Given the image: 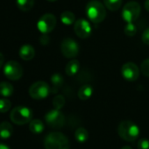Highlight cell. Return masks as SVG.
<instances>
[{
  "mask_svg": "<svg viewBox=\"0 0 149 149\" xmlns=\"http://www.w3.org/2000/svg\"><path fill=\"white\" fill-rule=\"evenodd\" d=\"M137 33V27L132 23H127L125 26V33L129 37H132Z\"/></svg>",
  "mask_w": 149,
  "mask_h": 149,
  "instance_id": "cell-26",
  "label": "cell"
},
{
  "mask_svg": "<svg viewBox=\"0 0 149 149\" xmlns=\"http://www.w3.org/2000/svg\"><path fill=\"white\" fill-rule=\"evenodd\" d=\"M121 149H132V147H130L129 146H125L122 147Z\"/></svg>",
  "mask_w": 149,
  "mask_h": 149,
  "instance_id": "cell-34",
  "label": "cell"
},
{
  "mask_svg": "<svg viewBox=\"0 0 149 149\" xmlns=\"http://www.w3.org/2000/svg\"><path fill=\"white\" fill-rule=\"evenodd\" d=\"M13 125L9 122H2L0 124V138L2 139H9L13 134Z\"/></svg>",
  "mask_w": 149,
  "mask_h": 149,
  "instance_id": "cell-15",
  "label": "cell"
},
{
  "mask_svg": "<svg viewBox=\"0 0 149 149\" xmlns=\"http://www.w3.org/2000/svg\"><path fill=\"white\" fill-rule=\"evenodd\" d=\"M0 149H11L7 145L3 144V143H0Z\"/></svg>",
  "mask_w": 149,
  "mask_h": 149,
  "instance_id": "cell-32",
  "label": "cell"
},
{
  "mask_svg": "<svg viewBox=\"0 0 149 149\" xmlns=\"http://www.w3.org/2000/svg\"><path fill=\"white\" fill-rule=\"evenodd\" d=\"M92 94H93V88L89 84H85L80 88L78 91V97L81 100H87L92 96Z\"/></svg>",
  "mask_w": 149,
  "mask_h": 149,
  "instance_id": "cell-18",
  "label": "cell"
},
{
  "mask_svg": "<svg viewBox=\"0 0 149 149\" xmlns=\"http://www.w3.org/2000/svg\"><path fill=\"white\" fill-rule=\"evenodd\" d=\"M34 5V0H17V6L23 12L30 11Z\"/></svg>",
  "mask_w": 149,
  "mask_h": 149,
  "instance_id": "cell-21",
  "label": "cell"
},
{
  "mask_svg": "<svg viewBox=\"0 0 149 149\" xmlns=\"http://www.w3.org/2000/svg\"><path fill=\"white\" fill-rule=\"evenodd\" d=\"M19 54L24 61H30L35 55V50L31 45H24L20 47Z\"/></svg>",
  "mask_w": 149,
  "mask_h": 149,
  "instance_id": "cell-13",
  "label": "cell"
},
{
  "mask_svg": "<svg viewBox=\"0 0 149 149\" xmlns=\"http://www.w3.org/2000/svg\"><path fill=\"white\" fill-rule=\"evenodd\" d=\"M47 1H49V2H54V1H56V0H47Z\"/></svg>",
  "mask_w": 149,
  "mask_h": 149,
  "instance_id": "cell-35",
  "label": "cell"
},
{
  "mask_svg": "<svg viewBox=\"0 0 149 149\" xmlns=\"http://www.w3.org/2000/svg\"><path fill=\"white\" fill-rule=\"evenodd\" d=\"M14 88L13 86L7 82L0 83V95L4 97H9L13 94Z\"/></svg>",
  "mask_w": 149,
  "mask_h": 149,
  "instance_id": "cell-16",
  "label": "cell"
},
{
  "mask_svg": "<svg viewBox=\"0 0 149 149\" xmlns=\"http://www.w3.org/2000/svg\"><path fill=\"white\" fill-rule=\"evenodd\" d=\"M10 118L12 122L16 125H23L30 123L33 118V111L30 108L20 105L13 108L10 113Z\"/></svg>",
  "mask_w": 149,
  "mask_h": 149,
  "instance_id": "cell-4",
  "label": "cell"
},
{
  "mask_svg": "<svg viewBox=\"0 0 149 149\" xmlns=\"http://www.w3.org/2000/svg\"><path fill=\"white\" fill-rule=\"evenodd\" d=\"M104 2L106 8L112 12L118 11L122 5V0H104Z\"/></svg>",
  "mask_w": 149,
  "mask_h": 149,
  "instance_id": "cell-23",
  "label": "cell"
},
{
  "mask_svg": "<svg viewBox=\"0 0 149 149\" xmlns=\"http://www.w3.org/2000/svg\"><path fill=\"white\" fill-rule=\"evenodd\" d=\"M141 40L142 41L146 44V45H149V28L146 29L143 33H142V36H141Z\"/></svg>",
  "mask_w": 149,
  "mask_h": 149,
  "instance_id": "cell-29",
  "label": "cell"
},
{
  "mask_svg": "<svg viewBox=\"0 0 149 149\" xmlns=\"http://www.w3.org/2000/svg\"><path fill=\"white\" fill-rule=\"evenodd\" d=\"M45 149H69V141L66 135L60 132L48 133L44 139Z\"/></svg>",
  "mask_w": 149,
  "mask_h": 149,
  "instance_id": "cell-1",
  "label": "cell"
},
{
  "mask_svg": "<svg viewBox=\"0 0 149 149\" xmlns=\"http://www.w3.org/2000/svg\"><path fill=\"white\" fill-rule=\"evenodd\" d=\"M44 128H45L44 124L40 119L31 120V122L29 124V129H30V131L32 132H33V133H36V134L41 133L44 131Z\"/></svg>",
  "mask_w": 149,
  "mask_h": 149,
  "instance_id": "cell-19",
  "label": "cell"
},
{
  "mask_svg": "<svg viewBox=\"0 0 149 149\" xmlns=\"http://www.w3.org/2000/svg\"><path fill=\"white\" fill-rule=\"evenodd\" d=\"M4 61H5V58H4V55L2 53H0V68H1L4 64Z\"/></svg>",
  "mask_w": 149,
  "mask_h": 149,
  "instance_id": "cell-31",
  "label": "cell"
},
{
  "mask_svg": "<svg viewBox=\"0 0 149 149\" xmlns=\"http://www.w3.org/2000/svg\"><path fill=\"white\" fill-rule=\"evenodd\" d=\"M47 124L52 128H61L65 124V117L60 110L54 109L45 115Z\"/></svg>",
  "mask_w": 149,
  "mask_h": 149,
  "instance_id": "cell-9",
  "label": "cell"
},
{
  "mask_svg": "<svg viewBox=\"0 0 149 149\" xmlns=\"http://www.w3.org/2000/svg\"><path fill=\"white\" fill-rule=\"evenodd\" d=\"M49 37L47 36V35H46V34H43L41 37H40V41L41 42V44L42 45H47L48 42H49Z\"/></svg>",
  "mask_w": 149,
  "mask_h": 149,
  "instance_id": "cell-30",
  "label": "cell"
},
{
  "mask_svg": "<svg viewBox=\"0 0 149 149\" xmlns=\"http://www.w3.org/2000/svg\"><path fill=\"white\" fill-rule=\"evenodd\" d=\"M140 70H141V73L144 74L145 77H149V59L145 60V61L141 63Z\"/></svg>",
  "mask_w": 149,
  "mask_h": 149,
  "instance_id": "cell-27",
  "label": "cell"
},
{
  "mask_svg": "<svg viewBox=\"0 0 149 149\" xmlns=\"http://www.w3.org/2000/svg\"><path fill=\"white\" fill-rule=\"evenodd\" d=\"M51 91L49 85L42 81L36 82L29 88V95L32 98L36 100H41L46 98Z\"/></svg>",
  "mask_w": 149,
  "mask_h": 149,
  "instance_id": "cell-6",
  "label": "cell"
},
{
  "mask_svg": "<svg viewBox=\"0 0 149 149\" xmlns=\"http://www.w3.org/2000/svg\"><path fill=\"white\" fill-rule=\"evenodd\" d=\"M61 50L65 57L74 58L79 53V45L74 40L70 38H66L61 42Z\"/></svg>",
  "mask_w": 149,
  "mask_h": 149,
  "instance_id": "cell-10",
  "label": "cell"
},
{
  "mask_svg": "<svg viewBox=\"0 0 149 149\" xmlns=\"http://www.w3.org/2000/svg\"><path fill=\"white\" fill-rule=\"evenodd\" d=\"M118 133L124 140L132 142L135 141L139 137V128L135 123L130 120H124L118 125Z\"/></svg>",
  "mask_w": 149,
  "mask_h": 149,
  "instance_id": "cell-2",
  "label": "cell"
},
{
  "mask_svg": "<svg viewBox=\"0 0 149 149\" xmlns=\"http://www.w3.org/2000/svg\"><path fill=\"white\" fill-rule=\"evenodd\" d=\"M74 19H76V17H74V13L71 12L66 11L61 14V20L64 25L69 26L74 22Z\"/></svg>",
  "mask_w": 149,
  "mask_h": 149,
  "instance_id": "cell-22",
  "label": "cell"
},
{
  "mask_svg": "<svg viewBox=\"0 0 149 149\" xmlns=\"http://www.w3.org/2000/svg\"><path fill=\"white\" fill-rule=\"evenodd\" d=\"M53 105H54V109L61 110L65 105L64 97L61 95H57L56 97H54V98L53 99Z\"/></svg>",
  "mask_w": 149,
  "mask_h": 149,
  "instance_id": "cell-24",
  "label": "cell"
},
{
  "mask_svg": "<svg viewBox=\"0 0 149 149\" xmlns=\"http://www.w3.org/2000/svg\"><path fill=\"white\" fill-rule=\"evenodd\" d=\"M11 106H12V103L10 100L6 98L0 99V112L1 113L7 112L11 109Z\"/></svg>",
  "mask_w": 149,
  "mask_h": 149,
  "instance_id": "cell-25",
  "label": "cell"
},
{
  "mask_svg": "<svg viewBox=\"0 0 149 149\" xmlns=\"http://www.w3.org/2000/svg\"><path fill=\"white\" fill-rule=\"evenodd\" d=\"M140 12L141 9L139 3L135 1H131L127 3L122 10L123 19L127 23H132L139 17Z\"/></svg>",
  "mask_w": 149,
  "mask_h": 149,
  "instance_id": "cell-7",
  "label": "cell"
},
{
  "mask_svg": "<svg viewBox=\"0 0 149 149\" xmlns=\"http://www.w3.org/2000/svg\"><path fill=\"white\" fill-rule=\"evenodd\" d=\"M51 83H52V85H53L52 92L56 93L59 91V89L62 86V84L64 83V80H63V77L61 76L60 74H54L51 77Z\"/></svg>",
  "mask_w": 149,
  "mask_h": 149,
  "instance_id": "cell-17",
  "label": "cell"
},
{
  "mask_svg": "<svg viewBox=\"0 0 149 149\" xmlns=\"http://www.w3.org/2000/svg\"><path fill=\"white\" fill-rule=\"evenodd\" d=\"M4 74L9 80H19L23 76V68L18 61H9L4 66Z\"/></svg>",
  "mask_w": 149,
  "mask_h": 149,
  "instance_id": "cell-5",
  "label": "cell"
},
{
  "mask_svg": "<svg viewBox=\"0 0 149 149\" xmlns=\"http://www.w3.org/2000/svg\"><path fill=\"white\" fill-rule=\"evenodd\" d=\"M56 26V18L51 13H46L40 17L37 23L39 31L43 34H47L52 32Z\"/></svg>",
  "mask_w": 149,
  "mask_h": 149,
  "instance_id": "cell-8",
  "label": "cell"
},
{
  "mask_svg": "<svg viewBox=\"0 0 149 149\" xmlns=\"http://www.w3.org/2000/svg\"><path fill=\"white\" fill-rule=\"evenodd\" d=\"M138 149H149V140L146 139H140L138 142Z\"/></svg>",
  "mask_w": 149,
  "mask_h": 149,
  "instance_id": "cell-28",
  "label": "cell"
},
{
  "mask_svg": "<svg viewBox=\"0 0 149 149\" xmlns=\"http://www.w3.org/2000/svg\"><path fill=\"white\" fill-rule=\"evenodd\" d=\"M144 6H145L146 10L149 12V0H146V2H145V5H144Z\"/></svg>",
  "mask_w": 149,
  "mask_h": 149,
  "instance_id": "cell-33",
  "label": "cell"
},
{
  "mask_svg": "<svg viewBox=\"0 0 149 149\" xmlns=\"http://www.w3.org/2000/svg\"><path fill=\"white\" fill-rule=\"evenodd\" d=\"M121 74L123 77L130 82L136 81L139 76V69L133 62H126L122 66Z\"/></svg>",
  "mask_w": 149,
  "mask_h": 149,
  "instance_id": "cell-11",
  "label": "cell"
},
{
  "mask_svg": "<svg viewBox=\"0 0 149 149\" xmlns=\"http://www.w3.org/2000/svg\"><path fill=\"white\" fill-rule=\"evenodd\" d=\"M79 67H80V63L77 60L73 59L70 61L68 62V64L66 65L65 68V72L68 74V77H73L74 76L79 70Z\"/></svg>",
  "mask_w": 149,
  "mask_h": 149,
  "instance_id": "cell-14",
  "label": "cell"
},
{
  "mask_svg": "<svg viewBox=\"0 0 149 149\" xmlns=\"http://www.w3.org/2000/svg\"><path fill=\"white\" fill-rule=\"evenodd\" d=\"M87 17L93 23L102 22L106 16L104 6L98 1H91L87 4L85 8Z\"/></svg>",
  "mask_w": 149,
  "mask_h": 149,
  "instance_id": "cell-3",
  "label": "cell"
},
{
  "mask_svg": "<svg viewBox=\"0 0 149 149\" xmlns=\"http://www.w3.org/2000/svg\"><path fill=\"white\" fill-rule=\"evenodd\" d=\"M74 138H76V139L78 142L84 143L85 141H87V139L89 138L88 131L85 128H83V127L77 128V131H76V132H74Z\"/></svg>",
  "mask_w": 149,
  "mask_h": 149,
  "instance_id": "cell-20",
  "label": "cell"
},
{
  "mask_svg": "<svg viewBox=\"0 0 149 149\" xmlns=\"http://www.w3.org/2000/svg\"><path fill=\"white\" fill-rule=\"evenodd\" d=\"M74 30L76 34L81 39H86L90 37L92 32L91 24L84 19H80L74 23Z\"/></svg>",
  "mask_w": 149,
  "mask_h": 149,
  "instance_id": "cell-12",
  "label": "cell"
}]
</instances>
